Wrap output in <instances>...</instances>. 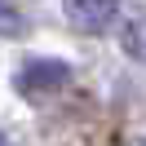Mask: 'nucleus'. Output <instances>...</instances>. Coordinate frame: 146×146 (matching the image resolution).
Wrapping results in <instances>:
<instances>
[{
  "mask_svg": "<svg viewBox=\"0 0 146 146\" xmlns=\"http://www.w3.org/2000/svg\"><path fill=\"white\" fill-rule=\"evenodd\" d=\"M66 84H71V66L58 62V58H31V62H22V71L13 75V89L27 102H40V98H49V93L66 89Z\"/></svg>",
  "mask_w": 146,
  "mask_h": 146,
  "instance_id": "f257e3e1",
  "label": "nucleus"
},
{
  "mask_svg": "<svg viewBox=\"0 0 146 146\" xmlns=\"http://www.w3.org/2000/svg\"><path fill=\"white\" fill-rule=\"evenodd\" d=\"M124 53L128 58H133V62H137V58H142V22H128V27H124Z\"/></svg>",
  "mask_w": 146,
  "mask_h": 146,
  "instance_id": "20e7f679",
  "label": "nucleus"
},
{
  "mask_svg": "<svg viewBox=\"0 0 146 146\" xmlns=\"http://www.w3.org/2000/svg\"><path fill=\"white\" fill-rule=\"evenodd\" d=\"M27 31V22H22V13L13 9L9 0H0V36H22Z\"/></svg>",
  "mask_w": 146,
  "mask_h": 146,
  "instance_id": "7ed1b4c3",
  "label": "nucleus"
},
{
  "mask_svg": "<svg viewBox=\"0 0 146 146\" xmlns=\"http://www.w3.org/2000/svg\"><path fill=\"white\" fill-rule=\"evenodd\" d=\"M62 9H66V18L80 31L98 36V31H111V22L124 9V0H62Z\"/></svg>",
  "mask_w": 146,
  "mask_h": 146,
  "instance_id": "f03ea898",
  "label": "nucleus"
},
{
  "mask_svg": "<svg viewBox=\"0 0 146 146\" xmlns=\"http://www.w3.org/2000/svg\"><path fill=\"white\" fill-rule=\"evenodd\" d=\"M0 146H9V137H5V133H0Z\"/></svg>",
  "mask_w": 146,
  "mask_h": 146,
  "instance_id": "39448f33",
  "label": "nucleus"
}]
</instances>
